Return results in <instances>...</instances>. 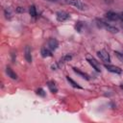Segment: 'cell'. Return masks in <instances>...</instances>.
<instances>
[{
  "mask_svg": "<svg viewBox=\"0 0 123 123\" xmlns=\"http://www.w3.org/2000/svg\"><path fill=\"white\" fill-rule=\"evenodd\" d=\"M96 22H97V26L98 27L105 28L107 31H109L111 33H117L118 32V29L117 28H115L113 26H111V25H109V24H107V23H105V22H103L101 20H96Z\"/></svg>",
  "mask_w": 123,
  "mask_h": 123,
  "instance_id": "1",
  "label": "cell"
},
{
  "mask_svg": "<svg viewBox=\"0 0 123 123\" xmlns=\"http://www.w3.org/2000/svg\"><path fill=\"white\" fill-rule=\"evenodd\" d=\"M67 4L74 6L75 8H77L78 10H81V11H84L86 9V5L85 3H83L81 0H68Z\"/></svg>",
  "mask_w": 123,
  "mask_h": 123,
  "instance_id": "2",
  "label": "cell"
},
{
  "mask_svg": "<svg viewBox=\"0 0 123 123\" xmlns=\"http://www.w3.org/2000/svg\"><path fill=\"white\" fill-rule=\"evenodd\" d=\"M69 17H70L69 13H67V12H63V11H60V12H58L56 13V18H57V20H58L59 22L66 21L67 19H69Z\"/></svg>",
  "mask_w": 123,
  "mask_h": 123,
  "instance_id": "3",
  "label": "cell"
},
{
  "mask_svg": "<svg viewBox=\"0 0 123 123\" xmlns=\"http://www.w3.org/2000/svg\"><path fill=\"white\" fill-rule=\"evenodd\" d=\"M98 57L100 58L101 61H103L104 62H111V57L109 55V53L106 50H100L97 52Z\"/></svg>",
  "mask_w": 123,
  "mask_h": 123,
  "instance_id": "4",
  "label": "cell"
},
{
  "mask_svg": "<svg viewBox=\"0 0 123 123\" xmlns=\"http://www.w3.org/2000/svg\"><path fill=\"white\" fill-rule=\"evenodd\" d=\"M86 61L89 62V64L97 71V72H100L101 71V67H100V64H99V62L95 60V59H93V58H89V57H87L86 58Z\"/></svg>",
  "mask_w": 123,
  "mask_h": 123,
  "instance_id": "5",
  "label": "cell"
},
{
  "mask_svg": "<svg viewBox=\"0 0 123 123\" xmlns=\"http://www.w3.org/2000/svg\"><path fill=\"white\" fill-rule=\"evenodd\" d=\"M104 66H105V68H106L108 71L112 72V73L120 74V73L122 72V69H121L120 67H118V66H114V65H111V64H107V63H105Z\"/></svg>",
  "mask_w": 123,
  "mask_h": 123,
  "instance_id": "6",
  "label": "cell"
},
{
  "mask_svg": "<svg viewBox=\"0 0 123 123\" xmlns=\"http://www.w3.org/2000/svg\"><path fill=\"white\" fill-rule=\"evenodd\" d=\"M106 17H107L108 19L111 20V21H117V20L120 19L119 14H117V13H115V12H108L106 13Z\"/></svg>",
  "mask_w": 123,
  "mask_h": 123,
  "instance_id": "7",
  "label": "cell"
},
{
  "mask_svg": "<svg viewBox=\"0 0 123 123\" xmlns=\"http://www.w3.org/2000/svg\"><path fill=\"white\" fill-rule=\"evenodd\" d=\"M48 46H49V48L51 50H56L58 48V46H59V42H58V40L56 38H50L48 40Z\"/></svg>",
  "mask_w": 123,
  "mask_h": 123,
  "instance_id": "8",
  "label": "cell"
},
{
  "mask_svg": "<svg viewBox=\"0 0 123 123\" xmlns=\"http://www.w3.org/2000/svg\"><path fill=\"white\" fill-rule=\"evenodd\" d=\"M24 57H25V60H26L28 62H32L31 49H30L29 46H26V47H25V50H24Z\"/></svg>",
  "mask_w": 123,
  "mask_h": 123,
  "instance_id": "9",
  "label": "cell"
},
{
  "mask_svg": "<svg viewBox=\"0 0 123 123\" xmlns=\"http://www.w3.org/2000/svg\"><path fill=\"white\" fill-rule=\"evenodd\" d=\"M71 59H72V56H71V55H64V56H62V57L60 59L59 62H58L59 66H60L61 64H63V63H65V62H69V61H71Z\"/></svg>",
  "mask_w": 123,
  "mask_h": 123,
  "instance_id": "10",
  "label": "cell"
},
{
  "mask_svg": "<svg viewBox=\"0 0 123 123\" xmlns=\"http://www.w3.org/2000/svg\"><path fill=\"white\" fill-rule=\"evenodd\" d=\"M6 73H7L8 77H10V78H12V79H13V80L17 79V75L15 74V72L12 71V69L11 67H7V68H6Z\"/></svg>",
  "mask_w": 123,
  "mask_h": 123,
  "instance_id": "11",
  "label": "cell"
},
{
  "mask_svg": "<svg viewBox=\"0 0 123 123\" xmlns=\"http://www.w3.org/2000/svg\"><path fill=\"white\" fill-rule=\"evenodd\" d=\"M47 86H48V87H49V89H50V91L52 93H57L58 88H57V86H56V85H55V83L53 81H49L47 83Z\"/></svg>",
  "mask_w": 123,
  "mask_h": 123,
  "instance_id": "12",
  "label": "cell"
},
{
  "mask_svg": "<svg viewBox=\"0 0 123 123\" xmlns=\"http://www.w3.org/2000/svg\"><path fill=\"white\" fill-rule=\"evenodd\" d=\"M40 54H41V56H42L43 58H47V57H51V56H52V52H51L48 48H45V47L41 49Z\"/></svg>",
  "mask_w": 123,
  "mask_h": 123,
  "instance_id": "13",
  "label": "cell"
},
{
  "mask_svg": "<svg viewBox=\"0 0 123 123\" xmlns=\"http://www.w3.org/2000/svg\"><path fill=\"white\" fill-rule=\"evenodd\" d=\"M73 70H74V72H76L78 75H80L82 78H84V79H86V80H89V77H88V75H87V74H86V73H84V72L80 71L79 69H77V68H75V67H73Z\"/></svg>",
  "mask_w": 123,
  "mask_h": 123,
  "instance_id": "14",
  "label": "cell"
},
{
  "mask_svg": "<svg viewBox=\"0 0 123 123\" xmlns=\"http://www.w3.org/2000/svg\"><path fill=\"white\" fill-rule=\"evenodd\" d=\"M66 80L68 81V83H69L73 87H75V88H82V87H81V86H79V85H78L74 80H72V79H71V78H69L68 76H66Z\"/></svg>",
  "mask_w": 123,
  "mask_h": 123,
  "instance_id": "15",
  "label": "cell"
},
{
  "mask_svg": "<svg viewBox=\"0 0 123 123\" xmlns=\"http://www.w3.org/2000/svg\"><path fill=\"white\" fill-rule=\"evenodd\" d=\"M29 12H30V15H31L32 17H36V16H37V10H36V7H35L34 5L30 6V8H29Z\"/></svg>",
  "mask_w": 123,
  "mask_h": 123,
  "instance_id": "16",
  "label": "cell"
},
{
  "mask_svg": "<svg viewBox=\"0 0 123 123\" xmlns=\"http://www.w3.org/2000/svg\"><path fill=\"white\" fill-rule=\"evenodd\" d=\"M114 55L117 57V59H118L121 62H123V54H122V53H120V52H118V51H114Z\"/></svg>",
  "mask_w": 123,
  "mask_h": 123,
  "instance_id": "17",
  "label": "cell"
},
{
  "mask_svg": "<svg viewBox=\"0 0 123 123\" xmlns=\"http://www.w3.org/2000/svg\"><path fill=\"white\" fill-rule=\"evenodd\" d=\"M37 94L41 96V97H44L45 96V91L42 88H38V89H37Z\"/></svg>",
  "mask_w": 123,
  "mask_h": 123,
  "instance_id": "18",
  "label": "cell"
},
{
  "mask_svg": "<svg viewBox=\"0 0 123 123\" xmlns=\"http://www.w3.org/2000/svg\"><path fill=\"white\" fill-rule=\"evenodd\" d=\"M82 26H83V23L82 22H77V24L75 25V29L78 32H81L82 31Z\"/></svg>",
  "mask_w": 123,
  "mask_h": 123,
  "instance_id": "19",
  "label": "cell"
},
{
  "mask_svg": "<svg viewBox=\"0 0 123 123\" xmlns=\"http://www.w3.org/2000/svg\"><path fill=\"white\" fill-rule=\"evenodd\" d=\"M5 15H6V18H11L12 17V13H11V10L10 9H6L5 10Z\"/></svg>",
  "mask_w": 123,
  "mask_h": 123,
  "instance_id": "20",
  "label": "cell"
},
{
  "mask_svg": "<svg viewBox=\"0 0 123 123\" xmlns=\"http://www.w3.org/2000/svg\"><path fill=\"white\" fill-rule=\"evenodd\" d=\"M16 12H24L25 10H24L23 8H21V7H18V8H16Z\"/></svg>",
  "mask_w": 123,
  "mask_h": 123,
  "instance_id": "21",
  "label": "cell"
},
{
  "mask_svg": "<svg viewBox=\"0 0 123 123\" xmlns=\"http://www.w3.org/2000/svg\"><path fill=\"white\" fill-rule=\"evenodd\" d=\"M120 87H121V89H123V85H121V86H120Z\"/></svg>",
  "mask_w": 123,
  "mask_h": 123,
  "instance_id": "22",
  "label": "cell"
},
{
  "mask_svg": "<svg viewBox=\"0 0 123 123\" xmlns=\"http://www.w3.org/2000/svg\"><path fill=\"white\" fill-rule=\"evenodd\" d=\"M121 27H122V29H123V21H122V23H121Z\"/></svg>",
  "mask_w": 123,
  "mask_h": 123,
  "instance_id": "23",
  "label": "cell"
},
{
  "mask_svg": "<svg viewBox=\"0 0 123 123\" xmlns=\"http://www.w3.org/2000/svg\"><path fill=\"white\" fill-rule=\"evenodd\" d=\"M47 1H52L53 2V1H58V0H47Z\"/></svg>",
  "mask_w": 123,
  "mask_h": 123,
  "instance_id": "24",
  "label": "cell"
}]
</instances>
